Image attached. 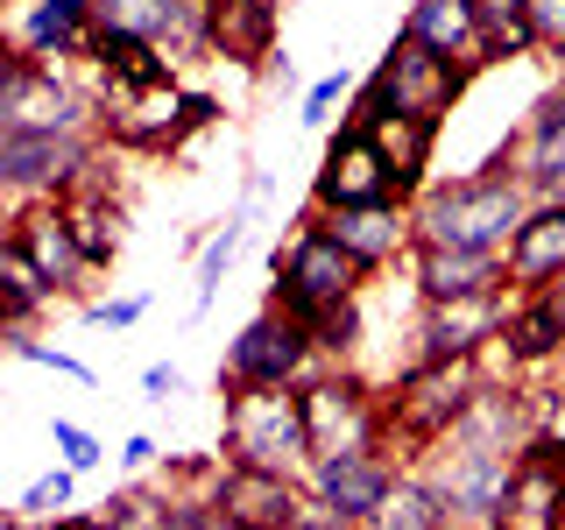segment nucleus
Returning <instances> with one entry per match:
<instances>
[{"label": "nucleus", "mask_w": 565, "mask_h": 530, "mask_svg": "<svg viewBox=\"0 0 565 530\" xmlns=\"http://www.w3.org/2000/svg\"><path fill=\"white\" fill-rule=\"evenodd\" d=\"M50 305H57V283L29 262L22 241H0V332H22L35 326Z\"/></svg>", "instance_id": "obj_26"}, {"label": "nucleus", "mask_w": 565, "mask_h": 530, "mask_svg": "<svg viewBox=\"0 0 565 530\" xmlns=\"http://www.w3.org/2000/svg\"><path fill=\"white\" fill-rule=\"evenodd\" d=\"M382 199H403L382 141L367 128H353V120H340V135L326 141V163L311 177V205H382Z\"/></svg>", "instance_id": "obj_13"}, {"label": "nucleus", "mask_w": 565, "mask_h": 530, "mask_svg": "<svg viewBox=\"0 0 565 530\" xmlns=\"http://www.w3.org/2000/svg\"><path fill=\"white\" fill-rule=\"evenodd\" d=\"M106 141L120 149H177L199 120H191V93L177 85V71H156V78H106Z\"/></svg>", "instance_id": "obj_9"}, {"label": "nucleus", "mask_w": 565, "mask_h": 530, "mask_svg": "<svg viewBox=\"0 0 565 530\" xmlns=\"http://www.w3.org/2000/svg\"><path fill=\"white\" fill-rule=\"evenodd\" d=\"M438 128H446V120H424V114H375V120H367V135L382 141V156H388V170H396V191H403V199H417V191H424Z\"/></svg>", "instance_id": "obj_24"}, {"label": "nucleus", "mask_w": 565, "mask_h": 530, "mask_svg": "<svg viewBox=\"0 0 565 530\" xmlns=\"http://www.w3.org/2000/svg\"><path fill=\"white\" fill-rule=\"evenodd\" d=\"M220 459L234 467H269V474H311V424H305V382H269V389H226V432Z\"/></svg>", "instance_id": "obj_2"}, {"label": "nucleus", "mask_w": 565, "mask_h": 530, "mask_svg": "<svg viewBox=\"0 0 565 530\" xmlns=\"http://www.w3.org/2000/svg\"><path fill=\"white\" fill-rule=\"evenodd\" d=\"M156 453H163V446H156L149 432H128V438H120V453H114V459H120V467H128V474H141V467H149Z\"/></svg>", "instance_id": "obj_41"}, {"label": "nucleus", "mask_w": 565, "mask_h": 530, "mask_svg": "<svg viewBox=\"0 0 565 530\" xmlns=\"http://www.w3.org/2000/svg\"><path fill=\"white\" fill-rule=\"evenodd\" d=\"M481 8V35H488V64L530 57L537 50V29H530V0H473Z\"/></svg>", "instance_id": "obj_30"}, {"label": "nucleus", "mask_w": 565, "mask_h": 530, "mask_svg": "<svg viewBox=\"0 0 565 530\" xmlns=\"http://www.w3.org/2000/svg\"><path fill=\"white\" fill-rule=\"evenodd\" d=\"M361 276H367L361 262H353L347 247L305 212V220H297V234H290V247H276L269 305H282L290 318H318L326 305H347V297H361Z\"/></svg>", "instance_id": "obj_6"}, {"label": "nucleus", "mask_w": 565, "mask_h": 530, "mask_svg": "<svg viewBox=\"0 0 565 530\" xmlns=\"http://www.w3.org/2000/svg\"><path fill=\"white\" fill-rule=\"evenodd\" d=\"M367 530H446V502H438V488L417 467H403L396 488L382 495V509L367 517Z\"/></svg>", "instance_id": "obj_28"}, {"label": "nucleus", "mask_w": 565, "mask_h": 530, "mask_svg": "<svg viewBox=\"0 0 565 530\" xmlns=\"http://www.w3.org/2000/svg\"><path fill=\"white\" fill-rule=\"evenodd\" d=\"M530 212H537V199H530V184L509 163L424 184L411 199L417 247H481V255H509V241L523 234Z\"/></svg>", "instance_id": "obj_1"}, {"label": "nucleus", "mask_w": 565, "mask_h": 530, "mask_svg": "<svg viewBox=\"0 0 565 530\" xmlns=\"http://www.w3.org/2000/svg\"><path fill=\"white\" fill-rule=\"evenodd\" d=\"M305 424L311 453H353V446H396L388 438V396H375L347 368H318L305 382Z\"/></svg>", "instance_id": "obj_11"}, {"label": "nucleus", "mask_w": 565, "mask_h": 530, "mask_svg": "<svg viewBox=\"0 0 565 530\" xmlns=\"http://www.w3.org/2000/svg\"><path fill=\"white\" fill-rule=\"evenodd\" d=\"M212 50L234 64L276 57V0H212Z\"/></svg>", "instance_id": "obj_25"}, {"label": "nucleus", "mask_w": 565, "mask_h": 530, "mask_svg": "<svg viewBox=\"0 0 565 530\" xmlns=\"http://www.w3.org/2000/svg\"><path fill=\"white\" fill-rule=\"evenodd\" d=\"M8 241H22V247H29V262H35V269H43L50 283H57V297H78V290H85V276H99V269H93V255H85L78 234H71V220H64V205H57V199H29V205H14Z\"/></svg>", "instance_id": "obj_17"}, {"label": "nucleus", "mask_w": 565, "mask_h": 530, "mask_svg": "<svg viewBox=\"0 0 565 530\" xmlns=\"http://www.w3.org/2000/svg\"><path fill=\"white\" fill-rule=\"evenodd\" d=\"M396 474H403L396 446H353V453H318L311 474H305V488L326 509H340V517H353L367 530V517L382 509V495L396 488Z\"/></svg>", "instance_id": "obj_14"}, {"label": "nucleus", "mask_w": 565, "mask_h": 530, "mask_svg": "<svg viewBox=\"0 0 565 530\" xmlns=\"http://www.w3.org/2000/svg\"><path fill=\"white\" fill-rule=\"evenodd\" d=\"M340 106H353V78H347V71H326V78L305 85L297 120H305V128H332V114H340Z\"/></svg>", "instance_id": "obj_35"}, {"label": "nucleus", "mask_w": 565, "mask_h": 530, "mask_svg": "<svg viewBox=\"0 0 565 530\" xmlns=\"http://www.w3.org/2000/svg\"><path fill=\"white\" fill-rule=\"evenodd\" d=\"M311 340H318V361H347L353 347H361V297H347V305H326L318 318H305Z\"/></svg>", "instance_id": "obj_33"}, {"label": "nucleus", "mask_w": 565, "mask_h": 530, "mask_svg": "<svg viewBox=\"0 0 565 530\" xmlns=\"http://www.w3.org/2000/svg\"><path fill=\"white\" fill-rule=\"evenodd\" d=\"M212 509L234 517L241 530H290L305 509V481L297 474H269V467H234L226 459L220 481H212Z\"/></svg>", "instance_id": "obj_18"}, {"label": "nucleus", "mask_w": 565, "mask_h": 530, "mask_svg": "<svg viewBox=\"0 0 565 530\" xmlns=\"http://www.w3.org/2000/svg\"><path fill=\"white\" fill-rule=\"evenodd\" d=\"M199 530H241V523H234V517H220V509H212V517H205Z\"/></svg>", "instance_id": "obj_43"}, {"label": "nucleus", "mask_w": 565, "mask_h": 530, "mask_svg": "<svg viewBox=\"0 0 565 530\" xmlns=\"http://www.w3.org/2000/svg\"><path fill=\"white\" fill-rule=\"evenodd\" d=\"M494 530H565V446H530L509 474Z\"/></svg>", "instance_id": "obj_19"}, {"label": "nucleus", "mask_w": 565, "mask_h": 530, "mask_svg": "<svg viewBox=\"0 0 565 530\" xmlns=\"http://www.w3.org/2000/svg\"><path fill=\"white\" fill-rule=\"evenodd\" d=\"M411 283L424 305L438 297H473L509 283V255H481V247H411Z\"/></svg>", "instance_id": "obj_21"}, {"label": "nucleus", "mask_w": 565, "mask_h": 530, "mask_svg": "<svg viewBox=\"0 0 565 530\" xmlns=\"http://www.w3.org/2000/svg\"><path fill=\"white\" fill-rule=\"evenodd\" d=\"M247 220H255V212L234 205V212H226V226L199 247V290H191V318H205L212 305H220V283H226V269H234V255L247 247Z\"/></svg>", "instance_id": "obj_29"}, {"label": "nucleus", "mask_w": 565, "mask_h": 530, "mask_svg": "<svg viewBox=\"0 0 565 530\" xmlns=\"http://www.w3.org/2000/svg\"><path fill=\"white\" fill-rule=\"evenodd\" d=\"M8 530H29V523L8 517ZM50 530H99V523H93V517H64V523H50Z\"/></svg>", "instance_id": "obj_42"}, {"label": "nucleus", "mask_w": 565, "mask_h": 530, "mask_svg": "<svg viewBox=\"0 0 565 530\" xmlns=\"http://www.w3.org/2000/svg\"><path fill=\"white\" fill-rule=\"evenodd\" d=\"M509 368H558L565 353V283L552 290H516V318L502 332Z\"/></svg>", "instance_id": "obj_22"}, {"label": "nucleus", "mask_w": 565, "mask_h": 530, "mask_svg": "<svg viewBox=\"0 0 565 530\" xmlns=\"http://www.w3.org/2000/svg\"><path fill=\"white\" fill-rule=\"evenodd\" d=\"M141 311H149V290H128V297H99V305H85V318H93V326H114V332L141 326Z\"/></svg>", "instance_id": "obj_37"}, {"label": "nucleus", "mask_w": 565, "mask_h": 530, "mask_svg": "<svg viewBox=\"0 0 565 530\" xmlns=\"http://www.w3.org/2000/svg\"><path fill=\"white\" fill-rule=\"evenodd\" d=\"M71 495H78V474H71V467H50L43 481H29V488H22L14 517H22L29 530H50V523H64V517H71Z\"/></svg>", "instance_id": "obj_31"}, {"label": "nucleus", "mask_w": 565, "mask_h": 530, "mask_svg": "<svg viewBox=\"0 0 565 530\" xmlns=\"http://www.w3.org/2000/svg\"><path fill=\"white\" fill-rule=\"evenodd\" d=\"M0 347L14 353V361H35V368H50V375H64V382H85L93 389L99 375L78 361V353H64V347H50V340H35V326H22V332H0Z\"/></svg>", "instance_id": "obj_34"}, {"label": "nucleus", "mask_w": 565, "mask_h": 530, "mask_svg": "<svg viewBox=\"0 0 565 530\" xmlns=\"http://www.w3.org/2000/svg\"><path fill=\"white\" fill-rule=\"evenodd\" d=\"M558 375H565V353H558Z\"/></svg>", "instance_id": "obj_44"}, {"label": "nucleus", "mask_w": 565, "mask_h": 530, "mask_svg": "<svg viewBox=\"0 0 565 530\" xmlns=\"http://www.w3.org/2000/svg\"><path fill=\"white\" fill-rule=\"evenodd\" d=\"M141 396H149V403H177V396H184V368H177V361L141 368Z\"/></svg>", "instance_id": "obj_39"}, {"label": "nucleus", "mask_w": 565, "mask_h": 530, "mask_svg": "<svg viewBox=\"0 0 565 530\" xmlns=\"http://www.w3.org/2000/svg\"><path fill=\"white\" fill-rule=\"evenodd\" d=\"M509 283L516 290H552L565 283V205H537L523 234L509 241Z\"/></svg>", "instance_id": "obj_23"}, {"label": "nucleus", "mask_w": 565, "mask_h": 530, "mask_svg": "<svg viewBox=\"0 0 565 530\" xmlns=\"http://www.w3.org/2000/svg\"><path fill=\"white\" fill-rule=\"evenodd\" d=\"M93 523L99 530H170V488H120Z\"/></svg>", "instance_id": "obj_32"}, {"label": "nucleus", "mask_w": 565, "mask_h": 530, "mask_svg": "<svg viewBox=\"0 0 565 530\" xmlns=\"http://www.w3.org/2000/svg\"><path fill=\"white\" fill-rule=\"evenodd\" d=\"M99 170V135H22L0 128V184L14 191V205L29 199H64Z\"/></svg>", "instance_id": "obj_10"}, {"label": "nucleus", "mask_w": 565, "mask_h": 530, "mask_svg": "<svg viewBox=\"0 0 565 530\" xmlns=\"http://www.w3.org/2000/svg\"><path fill=\"white\" fill-rule=\"evenodd\" d=\"M50 438H57V453H64V467H71V474H93L99 459H106V446H99L93 432H85V424H71V417L50 424Z\"/></svg>", "instance_id": "obj_36"}, {"label": "nucleus", "mask_w": 565, "mask_h": 530, "mask_svg": "<svg viewBox=\"0 0 565 530\" xmlns=\"http://www.w3.org/2000/svg\"><path fill=\"white\" fill-rule=\"evenodd\" d=\"M290 530H361V523L340 517V509H326V502H318V495L305 488V509H297V523H290Z\"/></svg>", "instance_id": "obj_40"}, {"label": "nucleus", "mask_w": 565, "mask_h": 530, "mask_svg": "<svg viewBox=\"0 0 565 530\" xmlns=\"http://www.w3.org/2000/svg\"><path fill=\"white\" fill-rule=\"evenodd\" d=\"M488 389L481 361H411L388 389V438H396L403 453H424L431 438H446L459 417H467V403Z\"/></svg>", "instance_id": "obj_5"}, {"label": "nucleus", "mask_w": 565, "mask_h": 530, "mask_svg": "<svg viewBox=\"0 0 565 530\" xmlns=\"http://www.w3.org/2000/svg\"><path fill=\"white\" fill-rule=\"evenodd\" d=\"M311 375H318V340L305 318H290L282 305H262L220 361V389H269V382H311Z\"/></svg>", "instance_id": "obj_7"}, {"label": "nucleus", "mask_w": 565, "mask_h": 530, "mask_svg": "<svg viewBox=\"0 0 565 530\" xmlns=\"http://www.w3.org/2000/svg\"><path fill=\"white\" fill-rule=\"evenodd\" d=\"M64 220H71V234H78V247L93 255V269H114V255H120V205L106 199V184H99V170L85 177L78 191H64Z\"/></svg>", "instance_id": "obj_27"}, {"label": "nucleus", "mask_w": 565, "mask_h": 530, "mask_svg": "<svg viewBox=\"0 0 565 530\" xmlns=\"http://www.w3.org/2000/svg\"><path fill=\"white\" fill-rule=\"evenodd\" d=\"M516 318V283H494L473 297H438L417 311V361H488Z\"/></svg>", "instance_id": "obj_8"}, {"label": "nucleus", "mask_w": 565, "mask_h": 530, "mask_svg": "<svg viewBox=\"0 0 565 530\" xmlns=\"http://www.w3.org/2000/svg\"><path fill=\"white\" fill-rule=\"evenodd\" d=\"M311 220L326 226V234L340 241L367 276L388 269V262H411V247H417L411 199H382V205H311Z\"/></svg>", "instance_id": "obj_15"}, {"label": "nucleus", "mask_w": 565, "mask_h": 530, "mask_svg": "<svg viewBox=\"0 0 565 530\" xmlns=\"http://www.w3.org/2000/svg\"><path fill=\"white\" fill-rule=\"evenodd\" d=\"M502 163L530 184L537 205H565V78L530 106V120L516 128V141L502 149Z\"/></svg>", "instance_id": "obj_16"}, {"label": "nucleus", "mask_w": 565, "mask_h": 530, "mask_svg": "<svg viewBox=\"0 0 565 530\" xmlns=\"http://www.w3.org/2000/svg\"><path fill=\"white\" fill-rule=\"evenodd\" d=\"M396 35L452 57L459 71H488V35H481V8H473V0H411V14H403Z\"/></svg>", "instance_id": "obj_20"}, {"label": "nucleus", "mask_w": 565, "mask_h": 530, "mask_svg": "<svg viewBox=\"0 0 565 530\" xmlns=\"http://www.w3.org/2000/svg\"><path fill=\"white\" fill-rule=\"evenodd\" d=\"M530 29L544 57H565V0H530Z\"/></svg>", "instance_id": "obj_38"}, {"label": "nucleus", "mask_w": 565, "mask_h": 530, "mask_svg": "<svg viewBox=\"0 0 565 530\" xmlns=\"http://www.w3.org/2000/svg\"><path fill=\"white\" fill-rule=\"evenodd\" d=\"M8 57L99 64V8L93 0H8Z\"/></svg>", "instance_id": "obj_12"}, {"label": "nucleus", "mask_w": 565, "mask_h": 530, "mask_svg": "<svg viewBox=\"0 0 565 530\" xmlns=\"http://www.w3.org/2000/svg\"><path fill=\"white\" fill-rule=\"evenodd\" d=\"M467 78L473 71H459L452 57H438V50H424L411 43V35H396L388 43V57L375 64V78L353 93V128H367L375 114H424V120H446L459 93H467Z\"/></svg>", "instance_id": "obj_4"}, {"label": "nucleus", "mask_w": 565, "mask_h": 530, "mask_svg": "<svg viewBox=\"0 0 565 530\" xmlns=\"http://www.w3.org/2000/svg\"><path fill=\"white\" fill-rule=\"evenodd\" d=\"M0 128L22 135H106V99L64 64L0 57Z\"/></svg>", "instance_id": "obj_3"}]
</instances>
